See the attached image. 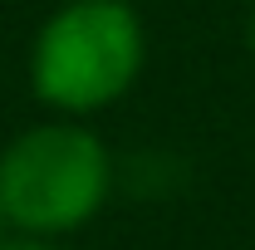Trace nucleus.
<instances>
[{
    "mask_svg": "<svg viewBox=\"0 0 255 250\" xmlns=\"http://www.w3.org/2000/svg\"><path fill=\"white\" fill-rule=\"evenodd\" d=\"M147 30L128 0H64L30 44V89L54 118H94L137 84Z\"/></svg>",
    "mask_w": 255,
    "mask_h": 250,
    "instance_id": "nucleus-1",
    "label": "nucleus"
},
{
    "mask_svg": "<svg viewBox=\"0 0 255 250\" xmlns=\"http://www.w3.org/2000/svg\"><path fill=\"white\" fill-rule=\"evenodd\" d=\"M0 250H64L59 241H39V236H15V241H0Z\"/></svg>",
    "mask_w": 255,
    "mask_h": 250,
    "instance_id": "nucleus-3",
    "label": "nucleus"
},
{
    "mask_svg": "<svg viewBox=\"0 0 255 250\" xmlns=\"http://www.w3.org/2000/svg\"><path fill=\"white\" fill-rule=\"evenodd\" d=\"M113 157L84 118H49L15 132L0 152V206L20 236L59 241L108 206Z\"/></svg>",
    "mask_w": 255,
    "mask_h": 250,
    "instance_id": "nucleus-2",
    "label": "nucleus"
},
{
    "mask_svg": "<svg viewBox=\"0 0 255 250\" xmlns=\"http://www.w3.org/2000/svg\"><path fill=\"white\" fill-rule=\"evenodd\" d=\"M246 54H251V64H255V10H251V20H246Z\"/></svg>",
    "mask_w": 255,
    "mask_h": 250,
    "instance_id": "nucleus-4",
    "label": "nucleus"
},
{
    "mask_svg": "<svg viewBox=\"0 0 255 250\" xmlns=\"http://www.w3.org/2000/svg\"><path fill=\"white\" fill-rule=\"evenodd\" d=\"M0 236H5V206H0Z\"/></svg>",
    "mask_w": 255,
    "mask_h": 250,
    "instance_id": "nucleus-5",
    "label": "nucleus"
}]
</instances>
